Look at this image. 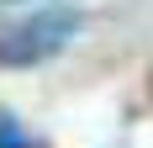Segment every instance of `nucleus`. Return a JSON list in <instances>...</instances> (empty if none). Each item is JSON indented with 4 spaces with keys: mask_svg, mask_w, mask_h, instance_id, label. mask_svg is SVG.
Masks as SVG:
<instances>
[{
    "mask_svg": "<svg viewBox=\"0 0 153 148\" xmlns=\"http://www.w3.org/2000/svg\"><path fill=\"white\" fill-rule=\"evenodd\" d=\"M79 32V11H37V16H21L11 27H0V64L11 69H27V64H42L53 53L74 43Z\"/></svg>",
    "mask_w": 153,
    "mask_h": 148,
    "instance_id": "f257e3e1",
    "label": "nucleus"
},
{
    "mask_svg": "<svg viewBox=\"0 0 153 148\" xmlns=\"http://www.w3.org/2000/svg\"><path fill=\"white\" fill-rule=\"evenodd\" d=\"M0 148H32V143H27V132L5 117V111H0Z\"/></svg>",
    "mask_w": 153,
    "mask_h": 148,
    "instance_id": "f03ea898",
    "label": "nucleus"
},
{
    "mask_svg": "<svg viewBox=\"0 0 153 148\" xmlns=\"http://www.w3.org/2000/svg\"><path fill=\"white\" fill-rule=\"evenodd\" d=\"M5 5H16V0H5Z\"/></svg>",
    "mask_w": 153,
    "mask_h": 148,
    "instance_id": "7ed1b4c3",
    "label": "nucleus"
}]
</instances>
